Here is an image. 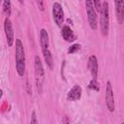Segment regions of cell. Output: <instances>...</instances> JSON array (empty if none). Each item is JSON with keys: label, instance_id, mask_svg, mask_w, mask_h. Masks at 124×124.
<instances>
[{"label": "cell", "instance_id": "4fadbf2b", "mask_svg": "<svg viewBox=\"0 0 124 124\" xmlns=\"http://www.w3.org/2000/svg\"><path fill=\"white\" fill-rule=\"evenodd\" d=\"M43 52V55H44V58H45V61L46 63V65L48 66L49 69H53V59H52V55H51V52L49 51L48 48L46 49H43L42 50Z\"/></svg>", "mask_w": 124, "mask_h": 124}, {"label": "cell", "instance_id": "ac0fdd59", "mask_svg": "<svg viewBox=\"0 0 124 124\" xmlns=\"http://www.w3.org/2000/svg\"><path fill=\"white\" fill-rule=\"evenodd\" d=\"M36 3H37V6L39 7V9H40L41 11H44V10H45L44 0H36Z\"/></svg>", "mask_w": 124, "mask_h": 124}, {"label": "cell", "instance_id": "5b68a950", "mask_svg": "<svg viewBox=\"0 0 124 124\" xmlns=\"http://www.w3.org/2000/svg\"><path fill=\"white\" fill-rule=\"evenodd\" d=\"M106 105L107 108L109 111H113L115 108V105H114V97H113V91H112V86L110 81L107 82V86H106Z\"/></svg>", "mask_w": 124, "mask_h": 124}, {"label": "cell", "instance_id": "8fae6325", "mask_svg": "<svg viewBox=\"0 0 124 124\" xmlns=\"http://www.w3.org/2000/svg\"><path fill=\"white\" fill-rule=\"evenodd\" d=\"M35 73H36L37 78H39V79L43 78L45 76V70H44L42 61L38 55L35 56Z\"/></svg>", "mask_w": 124, "mask_h": 124}, {"label": "cell", "instance_id": "52a82bcc", "mask_svg": "<svg viewBox=\"0 0 124 124\" xmlns=\"http://www.w3.org/2000/svg\"><path fill=\"white\" fill-rule=\"evenodd\" d=\"M114 8L116 13V18L119 24H122L124 21V0H113Z\"/></svg>", "mask_w": 124, "mask_h": 124}, {"label": "cell", "instance_id": "2e32d148", "mask_svg": "<svg viewBox=\"0 0 124 124\" xmlns=\"http://www.w3.org/2000/svg\"><path fill=\"white\" fill-rule=\"evenodd\" d=\"M79 49H80V45L75 44V45H73L72 46H70V48L68 49V52H69V53H75V52H77V51L79 50Z\"/></svg>", "mask_w": 124, "mask_h": 124}, {"label": "cell", "instance_id": "d6986e66", "mask_svg": "<svg viewBox=\"0 0 124 124\" xmlns=\"http://www.w3.org/2000/svg\"><path fill=\"white\" fill-rule=\"evenodd\" d=\"M31 123H32V124H37V123H38V120H37V118H36V112H35V111H33V112H32V119H31Z\"/></svg>", "mask_w": 124, "mask_h": 124}, {"label": "cell", "instance_id": "30bf717a", "mask_svg": "<svg viewBox=\"0 0 124 124\" xmlns=\"http://www.w3.org/2000/svg\"><path fill=\"white\" fill-rule=\"evenodd\" d=\"M40 45H41L42 50L48 48V46H49L48 33L45 28H42L40 31Z\"/></svg>", "mask_w": 124, "mask_h": 124}, {"label": "cell", "instance_id": "5bb4252c", "mask_svg": "<svg viewBox=\"0 0 124 124\" xmlns=\"http://www.w3.org/2000/svg\"><path fill=\"white\" fill-rule=\"evenodd\" d=\"M3 12L7 16H11V0H3Z\"/></svg>", "mask_w": 124, "mask_h": 124}, {"label": "cell", "instance_id": "ba28073f", "mask_svg": "<svg viewBox=\"0 0 124 124\" xmlns=\"http://www.w3.org/2000/svg\"><path fill=\"white\" fill-rule=\"evenodd\" d=\"M88 69L90 70L93 78H97L98 76V61L95 55H90L88 58Z\"/></svg>", "mask_w": 124, "mask_h": 124}, {"label": "cell", "instance_id": "8992f818", "mask_svg": "<svg viewBox=\"0 0 124 124\" xmlns=\"http://www.w3.org/2000/svg\"><path fill=\"white\" fill-rule=\"evenodd\" d=\"M4 30H5V35H6V38H7V44H8L9 46H12L13 44H14L15 38H14L13 24H12V21L10 20L9 16H7L5 18V21H4Z\"/></svg>", "mask_w": 124, "mask_h": 124}, {"label": "cell", "instance_id": "9c48e42d", "mask_svg": "<svg viewBox=\"0 0 124 124\" xmlns=\"http://www.w3.org/2000/svg\"><path fill=\"white\" fill-rule=\"evenodd\" d=\"M81 93H82L81 87L78 84H77L68 92L67 99L69 101H77V100H78L81 97Z\"/></svg>", "mask_w": 124, "mask_h": 124}, {"label": "cell", "instance_id": "277c9868", "mask_svg": "<svg viewBox=\"0 0 124 124\" xmlns=\"http://www.w3.org/2000/svg\"><path fill=\"white\" fill-rule=\"evenodd\" d=\"M52 16L56 25L58 27H62L64 22V12L61 4L58 2H54L52 5Z\"/></svg>", "mask_w": 124, "mask_h": 124}, {"label": "cell", "instance_id": "e0dca14e", "mask_svg": "<svg viewBox=\"0 0 124 124\" xmlns=\"http://www.w3.org/2000/svg\"><path fill=\"white\" fill-rule=\"evenodd\" d=\"M94 2V6L97 12H101V8H102V0H93Z\"/></svg>", "mask_w": 124, "mask_h": 124}, {"label": "cell", "instance_id": "3957f363", "mask_svg": "<svg viewBox=\"0 0 124 124\" xmlns=\"http://www.w3.org/2000/svg\"><path fill=\"white\" fill-rule=\"evenodd\" d=\"M85 8H86L87 19H88L89 26L92 30H96L98 27V23H97L96 9H95L93 0H85Z\"/></svg>", "mask_w": 124, "mask_h": 124}, {"label": "cell", "instance_id": "9a60e30c", "mask_svg": "<svg viewBox=\"0 0 124 124\" xmlns=\"http://www.w3.org/2000/svg\"><path fill=\"white\" fill-rule=\"evenodd\" d=\"M89 88L93 89V90H96V91H98L100 89V86H99V83L97 81V78H92V80L89 83Z\"/></svg>", "mask_w": 124, "mask_h": 124}, {"label": "cell", "instance_id": "ffe728a7", "mask_svg": "<svg viewBox=\"0 0 124 124\" xmlns=\"http://www.w3.org/2000/svg\"><path fill=\"white\" fill-rule=\"evenodd\" d=\"M18 1H19V3H21V4H23V1H24V0H18Z\"/></svg>", "mask_w": 124, "mask_h": 124}, {"label": "cell", "instance_id": "6da1fadb", "mask_svg": "<svg viewBox=\"0 0 124 124\" xmlns=\"http://www.w3.org/2000/svg\"><path fill=\"white\" fill-rule=\"evenodd\" d=\"M16 69L19 77L25 74V52L24 47L19 39L16 40Z\"/></svg>", "mask_w": 124, "mask_h": 124}, {"label": "cell", "instance_id": "7c38bea8", "mask_svg": "<svg viewBox=\"0 0 124 124\" xmlns=\"http://www.w3.org/2000/svg\"><path fill=\"white\" fill-rule=\"evenodd\" d=\"M62 37L66 42H73L76 39L74 31L68 25L63 26V28H62Z\"/></svg>", "mask_w": 124, "mask_h": 124}, {"label": "cell", "instance_id": "7a4b0ae2", "mask_svg": "<svg viewBox=\"0 0 124 124\" xmlns=\"http://www.w3.org/2000/svg\"><path fill=\"white\" fill-rule=\"evenodd\" d=\"M101 17H100V28L101 32L104 36H107L108 33V21H109V15H108V2L104 1L102 3L101 8Z\"/></svg>", "mask_w": 124, "mask_h": 124}]
</instances>
